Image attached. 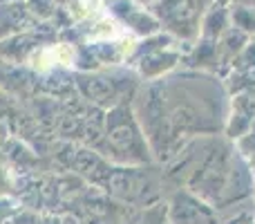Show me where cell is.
Wrapping results in <instances>:
<instances>
[{
  "label": "cell",
  "instance_id": "8992f818",
  "mask_svg": "<svg viewBox=\"0 0 255 224\" xmlns=\"http://www.w3.org/2000/svg\"><path fill=\"white\" fill-rule=\"evenodd\" d=\"M11 224H43V218L38 216V211L36 209H18L16 216L9 220Z\"/></svg>",
  "mask_w": 255,
  "mask_h": 224
},
{
  "label": "cell",
  "instance_id": "5b68a950",
  "mask_svg": "<svg viewBox=\"0 0 255 224\" xmlns=\"http://www.w3.org/2000/svg\"><path fill=\"white\" fill-rule=\"evenodd\" d=\"M20 209V204L16 202V200H11L9 195H2L0 193V224L9 222L13 216H16V211Z\"/></svg>",
  "mask_w": 255,
  "mask_h": 224
},
{
  "label": "cell",
  "instance_id": "9c48e42d",
  "mask_svg": "<svg viewBox=\"0 0 255 224\" xmlns=\"http://www.w3.org/2000/svg\"><path fill=\"white\" fill-rule=\"evenodd\" d=\"M231 224H255L251 218H247V216H242V218H238V220H233Z\"/></svg>",
  "mask_w": 255,
  "mask_h": 224
},
{
  "label": "cell",
  "instance_id": "7a4b0ae2",
  "mask_svg": "<svg viewBox=\"0 0 255 224\" xmlns=\"http://www.w3.org/2000/svg\"><path fill=\"white\" fill-rule=\"evenodd\" d=\"M124 224H170L168 222V204H152L139 211H132Z\"/></svg>",
  "mask_w": 255,
  "mask_h": 224
},
{
  "label": "cell",
  "instance_id": "3957f363",
  "mask_svg": "<svg viewBox=\"0 0 255 224\" xmlns=\"http://www.w3.org/2000/svg\"><path fill=\"white\" fill-rule=\"evenodd\" d=\"M27 65L31 67L38 74H47L56 67V56H54V47L52 45H45V47H36L29 52L27 56Z\"/></svg>",
  "mask_w": 255,
  "mask_h": 224
},
{
  "label": "cell",
  "instance_id": "277c9868",
  "mask_svg": "<svg viewBox=\"0 0 255 224\" xmlns=\"http://www.w3.org/2000/svg\"><path fill=\"white\" fill-rule=\"evenodd\" d=\"M54 47V56H56V65H74L76 63V49L70 43H56Z\"/></svg>",
  "mask_w": 255,
  "mask_h": 224
},
{
  "label": "cell",
  "instance_id": "6da1fadb",
  "mask_svg": "<svg viewBox=\"0 0 255 224\" xmlns=\"http://www.w3.org/2000/svg\"><path fill=\"white\" fill-rule=\"evenodd\" d=\"M168 222L170 224H217L215 211L197 193L177 191L168 202Z\"/></svg>",
  "mask_w": 255,
  "mask_h": 224
},
{
  "label": "cell",
  "instance_id": "52a82bcc",
  "mask_svg": "<svg viewBox=\"0 0 255 224\" xmlns=\"http://www.w3.org/2000/svg\"><path fill=\"white\" fill-rule=\"evenodd\" d=\"M43 224H83V222L74 216H49L43 218Z\"/></svg>",
  "mask_w": 255,
  "mask_h": 224
},
{
  "label": "cell",
  "instance_id": "ba28073f",
  "mask_svg": "<svg viewBox=\"0 0 255 224\" xmlns=\"http://www.w3.org/2000/svg\"><path fill=\"white\" fill-rule=\"evenodd\" d=\"M9 191H11V175H9V171L0 164V193L9 195Z\"/></svg>",
  "mask_w": 255,
  "mask_h": 224
}]
</instances>
